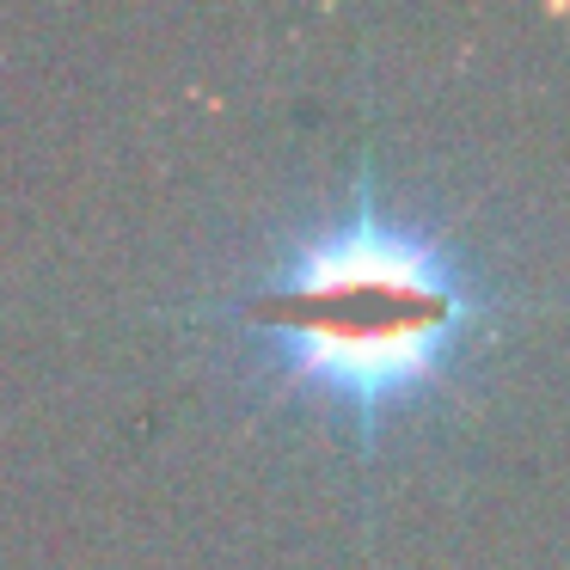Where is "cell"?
Returning a JSON list of instances; mask_svg holds the SVG:
<instances>
[{
    "instance_id": "cell-1",
    "label": "cell",
    "mask_w": 570,
    "mask_h": 570,
    "mask_svg": "<svg viewBox=\"0 0 570 570\" xmlns=\"http://www.w3.org/2000/svg\"><path fill=\"white\" fill-rule=\"evenodd\" d=\"M509 313L515 295L460 239L386 209L368 160L350 209L295 239L234 301V320L271 350L276 374L332 405L362 448L454 386Z\"/></svg>"
}]
</instances>
